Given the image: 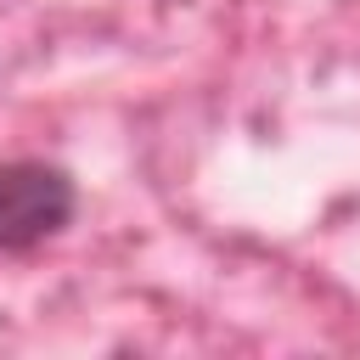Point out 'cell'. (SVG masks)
I'll return each mask as SVG.
<instances>
[{"label":"cell","instance_id":"obj_1","mask_svg":"<svg viewBox=\"0 0 360 360\" xmlns=\"http://www.w3.org/2000/svg\"><path fill=\"white\" fill-rule=\"evenodd\" d=\"M79 208V191L68 169L45 158H11L0 163V253H28L45 236H56Z\"/></svg>","mask_w":360,"mask_h":360}]
</instances>
